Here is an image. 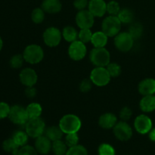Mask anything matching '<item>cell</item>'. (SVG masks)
<instances>
[{
	"instance_id": "1",
	"label": "cell",
	"mask_w": 155,
	"mask_h": 155,
	"mask_svg": "<svg viewBox=\"0 0 155 155\" xmlns=\"http://www.w3.org/2000/svg\"><path fill=\"white\" fill-rule=\"evenodd\" d=\"M58 126L64 134H68L77 133L81 128L82 123L79 117L69 114L62 117Z\"/></svg>"
},
{
	"instance_id": "2",
	"label": "cell",
	"mask_w": 155,
	"mask_h": 155,
	"mask_svg": "<svg viewBox=\"0 0 155 155\" xmlns=\"http://www.w3.org/2000/svg\"><path fill=\"white\" fill-rule=\"evenodd\" d=\"M121 24L117 16L109 15L103 20L101 29L108 37H115L120 32Z\"/></svg>"
},
{
	"instance_id": "3",
	"label": "cell",
	"mask_w": 155,
	"mask_h": 155,
	"mask_svg": "<svg viewBox=\"0 0 155 155\" xmlns=\"http://www.w3.org/2000/svg\"><path fill=\"white\" fill-rule=\"evenodd\" d=\"M24 61L31 64H36L42 61L44 58V51L42 47L36 44L27 45L23 53Z\"/></svg>"
},
{
	"instance_id": "4",
	"label": "cell",
	"mask_w": 155,
	"mask_h": 155,
	"mask_svg": "<svg viewBox=\"0 0 155 155\" xmlns=\"http://www.w3.org/2000/svg\"><path fill=\"white\" fill-rule=\"evenodd\" d=\"M24 128L29 137L33 139H36L42 136L45 133V130L46 129L45 122L40 117L29 119L24 126Z\"/></svg>"
},
{
	"instance_id": "5",
	"label": "cell",
	"mask_w": 155,
	"mask_h": 155,
	"mask_svg": "<svg viewBox=\"0 0 155 155\" xmlns=\"http://www.w3.org/2000/svg\"><path fill=\"white\" fill-rule=\"evenodd\" d=\"M89 58L95 67H106L110 61V52L105 48H94L91 51Z\"/></svg>"
},
{
	"instance_id": "6",
	"label": "cell",
	"mask_w": 155,
	"mask_h": 155,
	"mask_svg": "<svg viewBox=\"0 0 155 155\" xmlns=\"http://www.w3.org/2000/svg\"><path fill=\"white\" fill-rule=\"evenodd\" d=\"M111 77L109 74L107 68L104 67H95L90 74V80L94 85L97 86H107Z\"/></svg>"
},
{
	"instance_id": "7",
	"label": "cell",
	"mask_w": 155,
	"mask_h": 155,
	"mask_svg": "<svg viewBox=\"0 0 155 155\" xmlns=\"http://www.w3.org/2000/svg\"><path fill=\"white\" fill-rule=\"evenodd\" d=\"M134 39L128 32H120L114 37V45L119 51L127 52L133 48Z\"/></svg>"
},
{
	"instance_id": "8",
	"label": "cell",
	"mask_w": 155,
	"mask_h": 155,
	"mask_svg": "<svg viewBox=\"0 0 155 155\" xmlns=\"http://www.w3.org/2000/svg\"><path fill=\"white\" fill-rule=\"evenodd\" d=\"M8 118L13 124L19 126H25L29 120L26 108L18 104L11 107Z\"/></svg>"
},
{
	"instance_id": "9",
	"label": "cell",
	"mask_w": 155,
	"mask_h": 155,
	"mask_svg": "<svg viewBox=\"0 0 155 155\" xmlns=\"http://www.w3.org/2000/svg\"><path fill=\"white\" fill-rule=\"evenodd\" d=\"M42 38L45 44L48 47H56L61 41L62 33L56 27H48L44 31Z\"/></svg>"
},
{
	"instance_id": "10",
	"label": "cell",
	"mask_w": 155,
	"mask_h": 155,
	"mask_svg": "<svg viewBox=\"0 0 155 155\" xmlns=\"http://www.w3.org/2000/svg\"><path fill=\"white\" fill-rule=\"evenodd\" d=\"M113 131L115 137L122 142L130 140L133 136V129L126 121L121 120L117 123L113 128Z\"/></svg>"
},
{
	"instance_id": "11",
	"label": "cell",
	"mask_w": 155,
	"mask_h": 155,
	"mask_svg": "<svg viewBox=\"0 0 155 155\" xmlns=\"http://www.w3.org/2000/svg\"><path fill=\"white\" fill-rule=\"evenodd\" d=\"M87 53V49L85 43L80 40L71 42L68 48V54L74 61H80L84 58Z\"/></svg>"
},
{
	"instance_id": "12",
	"label": "cell",
	"mask_w": 155,
	"mask_h": 155,
	"mask_svg": "<svg viewBox=\"0 0 155 155\" xmlns=\"http://www.w3.org/2000/svg\"><path fill=\"white\" fill-rule=\"evenodd\" d=\"M95 17L89 10L79 11L76 15V23L80 29H90L93 26Z\"/></svg>"
},
{
	"instance_id": "13",
	"label": "cell",
	"mask_w": 155,
	"mask_h": 155,
	"mask_svg": "<svg viewBox=\"0 0 155 155\" xmlns=\"http://www.w3.org/2000/svg\"><path fill=\"white\" fill-rule=\"evenodd\" d=\"M134 127L136 132L140 134H147L152 129V121H151V118L147 115H139L135 119Z\"/></svg>"
},
{
	"instance_id": "14",
	"label": "cell",
	"mask_w": 155,
	"mask_h": 155,
	"mask_svg": "<svg viewBox=\"0 0 155 155\" xmlns=\"http://www.w3.org/2000/svg\"><path fill=\"white\" fill-rule=\"evenodd\" d=\"M20 81L26 87L34 86L37 83L38 76L36 71L30 68H26L19 74Z\"/></svg>"
},
{
	"instance_id": "15",
	"label": "cell",
	"mask_w": 155,
	"mask_h": 155,
	"mask_svg": "<svg viewBox=\"0 0 155 155\" xmlns=\"http://www.w3.org/2000/svg\"><path fill=\"white\" fill-rule=\"evenodd\" d=\"M88 8L95 18H101L107 12V3L104 0H90Z\"/></svg>"
},
{
	"instance_id": "16",
	"label": "cell",
	"mask_w": 155,
	"mask_h": 155,
	"mask_svg": "<svg viewBox=\"0 0 155 155\" xmlns=\"http://www.w3.org/2000/svg\"><path fill=\"white\" fill-rule=\"evenodd\" d=\"M52 142L45 135L36 138L35 141V148L39 154L42 155L48 154L51 151Z\"/></svg>"
},
{
	"instance_id": "17",
	"label": "cell",
	"mask_w": 155,
	"mask_h": 155,
	"mask_svg": "<svg viewBox=\"0 0 155 155\" xmlns=\"http://www.w3.org/2000/svg\"><path fill=\"white\" fill-rule=\"evenodd\" d=\"M139 92L141 95H149L155 94V80L147 78L140 82L139 84Z\"/></svg>"
},
{
	"instance_id": "18",
	"label": "cell",
	"mask_w": 155,
	"mask_h": 155,
	"mask_svg": "<svg viewBox=\"0 0 155 155\" xmlns=\"http://www.w3.org/2000/svg\"><path fill=\"white\" fill-rule=\"evenodd\" d=\"M117 123V118L114 114L105 113L101 115L98 120V124L104 130H110L114 127Z\"/></svg>"
},
{
	"instance_id": "19",
	"label": "cell",
	"mask_w": 155,
	"mask_h": 155,
	"mask_svg": "<svg viewBox=\"0 0 155 155\" xmlns=\"http://www.w3.org/2000/svg\"><path fill=\"white\" fill-rule=\"evenodd\" d=\"M140 109L144 113H150L155 110V95H144L139 102Z\"/></svg>"
},
{
	"instance_id": "20",
	"label": "cell",
	"mask_w": 155,
	"mask_h": 155,
	"mask_svg": "<svg viewBox=\"0 0 155 155\" xmlns=\"http://www.w3.org/2000/svg\"><path fill=\"white\" fill-rule=\"evenodd\" d=\"M61 3L59 0H44L42 4V8L48 14L58 13L61 10Z\"/></svg>"
},
{
	"instance_id": "21",
	"label": "cell",
	"mask_w": 155,
	"mask_h": 155,
	"mask_svg": "<svg viewBox=\"0 0 155 155\" xmlns=\"http://www.w3.org/2000/svg\"><path fill=\"white\" fill-rule=\"evenodd\" d=\"M107 38L108 36L104 32L98 31L92 34L91 42L95 48H104L107 43Z\"/></svg>"
},
{
	"instance_id": "22",
	"label": "cell",
	"mask_w": 155,
	"mask_h": 155,
	"mask_svg": "<svg viewBox=\"0 0 155 155\" xmlns=\"http://www.w3.org/2000/svg\"><path fill=\"white\" fill-rule=\"evenodd\" d=\"M63 133L61 128L57 126H51V127H48L45 130V136H47L51 142L60 140L63 137Z\"/></svg>"
},
{
	"instance_id": "23",
	"label": "cell",
	"mask_w": 155,
	"mask_h": 155,
	"mask_svg": "<svg viewBox=\"0 0 155 155\" xmlns=\"http://www.w3.org/2000/svg\"><path fill=\"white\" fill-rule=\"evenodd\" d=\"M26 111H27V116L29 119H34V118L40 117L42 112V106L36 102L30 103V104L26 107Z\"/></svg>"
},
{
	"instance_id": "24",
	"label": "cell",
	"mask_w": 155,
	"mask_h": 155,
	"mask_svg": "<svg viewBox=\"0 0 155 155\" xmlns=\"http://www.w3.org/2000/svg\"><path fill=\"white\" fill-rule=\"evenodd\" d=\"M78 32L77 31L74 27H71V26H68V27H65L63 29V31H62V36H63L64 39L68 42H73L74 41L77 40V38H78Z\"/></svg>"
},
{
	"instance_id": "25",
	"label": "cell",
	"mask_w": 155,
	"mask_h": 155,
	"mask_svg": "<svg viewBox=\"0 0 155 155\" xmlns=\"http://www.w3.org/2000/svg\"><path fill=\"white\" fill-rule=\"evenodd\" d=\"M21 147L18 146L15 141L11 139H5L2 143V148L5 152L11 153L12 155H18L19 153V149Z\"/></svg>"
},
{
	"instance_id": "26",
	"label": "cell",
	"mask_w": 155,
	"mask_h": 155,
	"mask_svg": "<svg viewBox=\"0 0 155 155\" xmlns=\"http://www.w3.org/2000/svg\"><path fill=\"white\" fill-rule=\"evenodd\" d=\"M68 146L66 145L65 142L60 140L52 142L51 151L54 155H66L68 150Z\"/></svg>"
},
{
	"instance_id": "27",
	"label": "cell",
	"mask_w": 155,
	"mask_h": 155,
	"mask_svg": "<svg viewBox=\"0 0 155 155\" xmlns=\"http://www.w3.org/2000/svg\"><path fill=\"white\" fill-rule=\"evenodd\" d=\"M12 138L18 146L22 147L27 144L29 136L27 135V133H26V131L18 130V131H16L14 133Z\"/></svg>"
},
{
	"instance_id": "28",
	"label": "cell",
	"mask_w": 155,
	"mask_h": 155,
	"mask_svg": "<svg viewBox=\"0 0 155 155\" xmlns=\"http://www.w3.org/2000/svg\"><path fill=\"white\" fill-rule=\"evenodd\" d=\"M117 18L122 24H131L134 19V14L129 8L120 9Z\"/></svg>"
},
{
	"instance_id": "29",
	"label": "cell",
	"mask_w": 155,
	"mask_h": 155,
	"mask_svg": "<svg viewBox=\"0 0 155 155\" xmlns=\"http://www.w3.org/2000/svg\"><path fill=\"white\" fill-rule=\"evenodd\" d=\"M128 33L133 38L134 40L139 39L143 34V27L139 23H132L129 29Z\"/></svg>"
},
{
	"instance_id": "30",
	"label": "cell",
	"mask_w": 155,
	"mask_h": 155,
	"mask_svg": "<svg viewBox=\"0 0 155 155\" xmlns=\"http://www.w3.org/2000/svg\"><path fill=\"white\" fill-rule=\"evenodd\" d=\"M31 18L33 22L35 24H41L45 19V12L42 8H36L32 12Z\"/></svg>"
},
{
	"instance_id": "31",
	"label": "cell",
	"mask_w": 155,
	"mask_h": 155,
	"mask_svg": "<svg viewBox=\"0 0 155 155\" xmlns=\"http://www.w3.org/2000/svg\"><path fill=\"white\" fill-rule=\"evenodd\" d=\"M24 58L23 54H15L11 58L10 61H9V64L10 66L14 69H19L23 66L24 64Z\"/></svg>"
},
{
	"instance_id": "32",
	"label": "cell",
	"mask_w": 155,
	"mask_h": 155,
	"mask_svg": "<svg viewBox=\"0 0 155 155\" xmlns=\"http://www.w3.org/2000/svg\"><path fill=\"white\" fill-rule=\"evenodd\" d=\"M92 34L93 33L91 31L90 29H80L78 33V39L83 43H88V42H91Z\"/></svg>"
},
{
	"instance_id": "33",
	"label": "cell",
	"mask_w": 155,
	"mask_h": 155,
	"mask_svg": "<svg viewBox=\"0 0 155 155\" xmlns=\"http://www.w3.org/2000/svg\"><path fill=\"white\" fill-rule=\"evenodd\" d=\"M98 155H116V151L112 145L107 143L100 145L98 149Z\"/></svg>"
},
{
	"instance_id": "34",
	"label": "cell",
	"mask_w": 155,
	"mask_h": 155,
	"mask_svg": "<svg viewBox=\"0 0 155 155\" xmlns=\"http://www.w3.org/2000/svg\"><path fill=\"white\" fill-rule=\"evenodd\" d=\"M66 155H88V151L83 145H77L68 148Z\"/></svg>"
},
{
	"instance_id": "35",
	"label": "cell",
	"mask_w": 155,
	"mask_h": 155,
	"mask_svg": "<svg viewBox=\"0 0 155 155\" xmlns=\"http://www.w3.org/2000/svg\"><path fill=\"white\" fill-rule=\"evenodd\" d=\"M109 74L111 77H117L121 74V68L118 64L117 63H109L108 65L106 67Z\"/></svg>"
},
{
	"instance_id": "36",
	"label": "cell",
	"mask_w": 155,
	"mask_h": 155,
	"mask_svg": "<svg viewBox=\"0 0 155 155\" xmlns=\"http://www.w3.org/2000/svg\"><path fill=\"white\" fill-rule=\"evenodd\" d=\"M120 11V7L117 2L110 1L107 4V12L110 15L117 16Z\"/></svg>"
},
{
	"instance_id": "37",
	"label": "cell",
	"mask_w": 155,
	"mask_h": 155,
	"mask_svg": "<svg viewBox=\"0 0 155 155\" xmlns=\"http://www.w3.org/2000/svg\"><path fill=\"white\" fill-rule=\"evenodd\" d=\"M79 142V136L77 133H68L66 134V137H65V143L68 145L69 148L75 145H78Z\"/></svg>"
},
{
	"instance_id": "38",
	"label": "cell",
	"mask_w": 155,
	"mask_h": 155,
	"mask_svg": "<svg viewBox=\"0 0 155 155\" xmlns=\"http://www.w3.org/2000/svg\"><path fill=\"white\" fill-rule=\"evenodd\" d=\"M38 154L39 153L37 152L35 147L25 145L20 148L18 155H38Z\"/></svg>"
},
{
	"instance_id": "39",
	"label": "cell",
	"mask_w": 155,
	"mask_h": 155,
	"mask_svg": "<svg viewBox=\"0 0 155 155\" xmlns=\"http://www.w3.org/2000/svg\"><path fill=\"white\" fill-rule=\"evenodd\" d=\"M120 118L122 121H128L133 116V111L129 107H124L120 111Z\"/></svg>"
},
{
	"instance_id": "40",
	"label": "cell",
	"mask_w": 155,
	"mask_h": 155,
	"mask_svg": "<svg viewBox=\"0 0 155 155\" xmlns=\"http://www.w3.org/2000/svg\"><path fill=\"white\" fill-rule=\"evenodd\" d=\"M11 107L4 101H0V120L8 117Z\"/></svg>"
},
{
	"instance_id": "41",
	"label": "cell",
	"mask_w": 155,
	"mask_h": 155,
	"mask_svg": "<svg viewBox=\"0 0 155 155\" xmlns=\"http://www.w3.org/2000/svg\"><path fill=\"white\" fill-rule=\"evenodd\" d=\"M92 82L91 81V80H88V79H85L83 81L80 83V90L82 92H88L91 90L92 87Z\"/></svg>"
},
{
	"instance_id": "42",
	"label": "cell",
	"mask_w": 155,
	"mask_h": 155,
	"mask_svg": "<svg viewBox=\"0 0 155 155\" xmlns=\"http://www.w3.org/2000/svg\"><path fill=\"white\" fill-rule=\"evenodd\" d=\"M74 5L75 8L78 11L85 10L89 5V2L88 0H75Z\"/></svg>"
},
{
	"instance_id": "43",
	"label": "cell",
	"mask_w": 155,
	"mask_h": 155,
	"mask_svg": "<svg viewBox=\"0 0 155 155\" xmlns=\"http://www.w3.org/2000/svg\"><path fill=\"white\" fill-rule=\"evenodd\" d=\"M25 95L27 98H33L36 95V89L34 86H30L27 87L25 89Z\"/></svg>"
},
{
	"instance_id": "44",
	"label": "cell",
	"mask_w": 155,
	"mask_h": 155,
	"mask_svg": "<svg viewBox=\"0 0 155 155\" xmlns=\"http://www.w3.org/2000/svg\"><path fill=\"white\" fill-rule=\"evenodd\" d=\"M148 136L152 142H155V128L151 129V131L148 133Z\"/></svg>"
},
{
	"instance_id": "45",
	"label": "cell",
	"mask_w": 155,
	"mask_h": 155,
	"mask_svg": "<svg viewBox=\"0 0 155 155\" xmlns=\"http://www.w3.org/2000/svg\"><path fill=\"white\" fill-rule=\"evenodd\" d=\"M3 48V40L2 39V37L0 36V51H1V50Z\"/></svg>"
}]
</instances>
